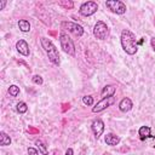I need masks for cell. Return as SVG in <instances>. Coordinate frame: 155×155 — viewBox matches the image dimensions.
<instances>
[{"mask_svg":"<svg viewBox=\"0 0 155 155\" xmlns=\"http://www.w3.org/2000/svg\"><path fill=\"white\" fill-rule=\"evenodd\" d=\"M58 5L64 7V8H73L74 7V2L69 1V0H61V1H58Z\"/></svg>","mask_w":155,"mask_h":155,"instance_id":"20","label":"cell"},{"mask_svg":"<svg viewBox=\"0 0 155 155\" xmlns=\"http://www.w3.org/2000/svg\"><path fill=\"white\" fill-rule=\"evenodd\" d=\"M28 154L29 155H40V151H38L35 148H28Z\"/></svg>","mask_w":155,"mask_h":155,"instance_id":"23","label":"cell"},{"mask_svg":"<svg viewBox=\"0 0 155 155\" xmlns=\"http://www.w3.org/2000/svg\"><path fill=\"white\" fill-rule=\"evenodd\" d=\"M98 10V5L94 1H85L80 5L79 7V13L84 17H88L92 16L93 13H96Z\"/></svg>","mask_w":155,"mask_h":155,"instance_id":"4","label":"cell"},{"mask_svg":"<svg viewBox=\"0 0 155 155\" xmlns=\"http://www.w3.org/2000/svg\"><path fill=\"white\" fill-rule=\"evenodd\" d=\"M82 102H84L85 105L91 107V105H93V97L92 96H84L82 97Z\"/></svg>","mask_w":155,"mask_h":155,"instance_id":"21","label":"cell"},{"mask_svg":"<svg viewBox=\"0 0 155 155\" xmlns=\"http://www.w3.org/2000/svg\"><path fill=\"white\" fill-rule=\"evenodd\" d=\"M16 110H17L19 114H24V113H27V110H28V105H27L24 102H18L17 105H16Z\"/></svg>","mask_w":155,"mask_h":155,"instance_id":"18","label":"cell"},{"mask_svg":"<svg viewBox=\"0 0 155 155\" xmlns=\"http://www.w3.org/2000/svg\"><path fill=\"white\" fill-rule=\"evenodd\" d=\"M6 4H7V1H5V0L0 1V10H4V7L6 6Z\"/></svg>","mask_w":155,"mask_h":155,"instance_id":"26","label":"cell"},{"mask_svg":"<svg viewBox=\"0 0 155 155\" xmlns=\"http://www.w3.org/2000/svg\"><path fill=\"white\" fill-rule=\"evenodd\" d=\"M120 42H121V46H122V50L130 54V56H133L137 53L138 51V41L136 39V35L128 30V29H124L121 31V35H120Z\"/></svg>","mask_w":155,"mask_h":155,"instance_id":"1","label":"cell"},{"mask_svg":"<svg viewBox=\"0 0 155 155\" xmlns=\"http://www.w3.org/2000/svg\"><path fill=\"white\" fill-rule=\"evenodd\" d=\"M18 28L23 33H28L30 30V23L27 19H19L18 21Z\"/></svg>","mask_w":155,"mask_h":155,"instance_id":"16","label":"cell"},{"mask_svg":"<svg viewBox=\"0 0 155 155\" xmlns=\"http://www.w3.org/2000/svg\"><path fill=\"white\" fill-rule=\"evenodd\" d=\"M116 92V87L114 85H105L103 88H102V92H101V96L102 98H107V97H114Z\"/></svg>","mask_w":155,"mask_h":155,"instance_id":"12","label":"cell"},{"mask_svg":"<svg viewBox=\"0 0 155 155\" xmlns=\"http://www.w3.org/2000/svg\"><path fill=\"white\" fill-rule=\"evenodd\" d=\"M138 134H139V137H140L142 140L145 139V138L151 137V134H150V127L149 126H140L139 130H138Z\"/></svg>","mask_w":155,"mask_h":155,"instance_id":"14","label":"cell"},{"mask_svg":"<svg viewBox=\"0 0 155 155\" xmlns=\"http://www.w3.org/2000/svg\"><path fill=\"white\" fill-rule=\"evenodd\" d=\"M108 25L103 22V21H98L94 27H93V35L96 39H99V40H104L108 35Z\"/></svg>","mask_w":155,"mask_h":155,"instance_id":"7","label":"cell"},{"mask_svg":"<svg viewBox=\"0 0 155 155\" xmlns=\"http://www.w3.org/2000/svg\"><path fill=\"white\" fill-rule=\"evenodd\" d=\"M103 155H110V154H109V153H104Z\"/></svg>","mask_w":155,"mask_h":155,"instance_id":"27","label":"cell"},{"mask_svg":"<svg viewBox=\"0 0 155 155\" xmlns=\"http://www.w3.org/2000/svg\"><path fill=\"white\" fill-rule=\"evenodd\" d=\"M132 107H133V103H132V101H131L128 97L122 98V99L120 101V103H119V109H120V111H122V113L130 111V110L132 109Z\"/></svg>","mask_w":155,"mask_h":155,"instance_id":"11","label":"cell"},{"mask_svg":"<svg viewBox=\"0 0 155 155\" xmlns=\"http://www.w3.org/2000/svg\"><path fill=\"white\" fill-rule=\"evenodd\" d=\"M59 44H61V47L63 48V51L70 56H74L75 54V45H74V41L73 39L67 34V33H61L59 34Z\"/></svg>","mask_w":155,"mask_h":155,"instance_id":"3","label":"cell"},{"mask_svg":"<svg viewBox=\"0 0 155 155\" xmlns=\"http://www.w3.org/2000/svg\"><path fill=\"white\" fill-rule=\"evenodd\" d=\"M11 137L6 133V132H4V131H1L0 132V145L1 147H6V145H10L11 144Z\"/></svg>","mask_w":155,"mask_h":155,"instance_id":"15","label":"cell"},{"mask_svg":"<svg viewBox=\"0 0 155 155\" xmlns=\"http://www.w3.org/2000/svg\"><path fill=\"white\" fill-rule=\"evenodd\" d=\"M104 142L108 145L114 147V145H117L120 143V138H119V136H116L114 133H107L105 137H104Z\"/></svg>","mask_w":155,"mask_h":155,"instance_id":"13","label":"cell"},{"mask_svg":"<svg viewBox=\"0 0 155 155\" xmlns=\"http://www.w3.org/2000/svg\"><path fill=\"white\" fill-rule=\"evenodd\" d=\"M16 48H17V51H18L19 54L25 56V57L29 56V45H28V42H27L25 40L19 39V40L16 42Z\"/></svg>","mask_w":155,"mask_h":155,"instance_id":"10","label":"cell"},{"mask_svg":"<svg viewBox=\"0 0 155 155\" xmlns=\"http://www.w3.org/2000/svg\"><path fill=\"white\" fill-rule=\"evenodd\" d=\"M154 25H155V18H154Z\"/></svg>","mask_w":155,"mask_h":155,"instance_id":"28","label":"cell"},{"mask_svg":"<svg viewBox=\"0 0 155 155\" xmlns=\"http://www.w3.org/2000/svg\"><path fill=\"white\" fill-rule=\"evenodd\" d=\"M150 45H151V47H153V50L155 52V38H151L150 39Z\"/></svg>","mask_w":155,"mask_h":155,"instance_id":"25","label":"cell"},{"mask_svg":"<svg viewBox=\"0 0 155 155\" xmlns=\"http://www.w3.org/2000/svg\"><path fill=\"white\" fill-rule=\"evenodd\" d=\"M40 44H41V47L44 48V51L46 52L50 62L54 65H59L61 64V57H59V53H58V50L57 47L53 45V42L48 39V38H40Z\"/></svg>","mask_w":155,"mask_h":155,"instance_id":"2","label":"cell"},{"mask_svg":"<svg viewBox=\"0 0 155 155\" xmlns=\"http://www.w3.org/2000/svg\"><path fill=\"white\" fill-rule=\"evenodd\" d=\"M31 80H33V82L35 85H42V82H44V80H42V78L40 75H34Z\"/></svg>","mask_w":155,"mask_h":155,"instance_id":"22","label":"cell"},{"mask_svg":"<svg viewBox=\"0 0 155 155\" xmlns=\"http://www.w3.org/2000/svg\"><path fill=\"white\" fill-rule=\"evenodd\" d=\"M91 130H92V132H93L96 139H98V138L103 134V132H104V122H103L101 119L93 120L92 124H91Z\"/></svg>","mask_w":155,"mask_h":155,"instance_id":"9","label":"cell"},{"mask_svg":"<svg viewBox=\"0 0 155 155\" xmlns=\"http://www.w3.org/2000/svg\"><path fill=\"white\" fill-rule=\"evenodd\" d=\"M61 27H62V29L68 30L69 33L74 34L75 36H82V34H84V28L80 24L74 23V22H62Z\"/></svg>","mask_w":155,"mask_h":155,"instance_id":"6","label":"cell"},{"mask_svg":"<svg viewBox=\"0 0 155 155\" xmlns=\"http://www.w3.org/2000/svg\"><path fill=\"white\" fill-rule=\"evenodd\" d=\"M105 6L108 10H110L113 13L116 15H124L126 12V5L120 0H108L105 2Z\"/></svg>","mask_w":155,"mask_h":155,"instance_id":"5","label":"cell"},{"mask_svg":"<svg viewBox=\"0 0 155 155\" xmlns=\"http://www.w3.org/2000/svg\"><path fill=\"white\" fill-rule=\"evenodd\" d=\"M8 93H10V96H12V97H17V96L19 94V87L16 86V85H11V86L8 87Z\"/></svg>","mask_w":155,"mask_h":155,"instance_id":"19","label":"cell"},{"mask_svg":"<svg viewBox=\"0 0 155 155\" xmlns=\"http://www.w3.org/2000/svg\"><path fill=\"white\" fill-rule=\"evenodd\" d=\"M35 145L38 147L40 154H42V155H47V147H46V144L44 143V140H41V139L35 140Z\"/></svg>","mask_w":155,"mask_h":155,"instance_id":"17","label":"cell"},{"mask_svg":"<svg viewBox=\"0 0 155 155\" xmlns=\"http://www.w3.org/2000/svg\"><path fill=\"white\" fill-rule=\"evenodd\" d=\"M65 155H74V150L71 148H68L67 151H65Z\"/></svg>","mask_w":155,"mask_h":155,"instance_id":"24","label":"cell"},{"mask_svg":"<svg viewBox=\"0 0 155 155\" xmlns=\"http://www.w3.org/2000/svg\"><path fill=\"white\" fill-rule=\"evenodd\" d=\"M113 103H114V97L102 98V99L92 108V111H93V113H101V111H103L104 109H107L109 105H111Z\"/></svg>","mask_w":155,"mask_h":155,"instance_id":"8","label":"cell"}]
</instances>
